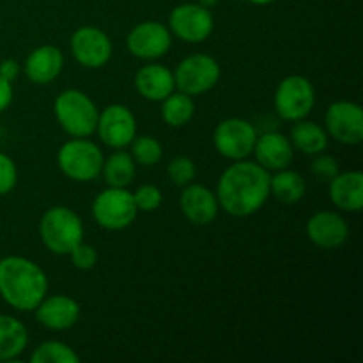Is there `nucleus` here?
I'll list each match as a JSON object with an SVG mask.
<instances>
[{
    "mask_svg": "<svg viewBox=\"0 0 363 363\" xmlns=\"http://www.w3.org/2000/svg\"><path fill=\"white\" fill-rule=\"evenodd\" d=\"M272 174L257 162L238 160L227 167L216 184L220 209L236 218L255 215L269 199Z\"/></svg>",
    "mask_w": 363,
    "mask_h": 363,
    "instance_id": "nucleus-1",
    "label": "nucleus"
},
{
    "mask_svg": "<svg viewBox=\"0 0 363 363\" xmlns=\"http://www.w3.org/2000/svg\"><path fill=\"white\" fill-rule=\"evenodd\" d=\"M48 293V277L21 255L0 259V298L18 312H32Z\"/></svg>",
    "mask_w": 363,
    "mask_h": 363,
    "instance_id": "nucleus-2",
    "label": "nucleus"
},
{
    "mask_svg": "<svg viewBox=\"0 0 363 363\" xmlns=\"http://www.w3.org/2000/svg\"><path fill=\"white\" fill-rule=\"evenodd\" d=\"M84 222L77 211L66 206L46 209L39 222V236L46 250L55 255H67L84 241Z\"/></svg>",
    "mask_w": 363,
    "mask_h": 363,
    "instance_id": "nucleus-3",
    "label": "nucleus"
},
{
    "mask_svg": "<svg viewBox=\"0 0 363 363\" xmlns=\"http://www.w3.org/2000/svg\"><path fill=\"white\" fill-rule=\"evenodd\" d=\"M59 126L69 137H91L98 126L99 110L94 99L80 89H66L53 101Z\"/></svg>",
    "mask_w": 363,
    "mask_h": 363,
    "instance_id": "nucleus-4",
    "label": "nucleus"
},
{
    "mask_svg": "<svg viewBox=\"0 0 363 363\" xmlns=\"http://www.w3.org/2000/svg\"><path fill=\"white\" fill-rule=\"evenodd\" d=\"M103 156L101 147L89 140V137H73L64 142L57 152V165L60 172L77 183H89L101 174Z\"/></svg>",
    "mask_w": 363,
    "mask_h": 363,
    "instance_id": "nucleus-5",
    "label": "nucleus"
},
{
    "mask_svg": "<svg viewBox=\"0 0 363 363\" xmlns=\"http://www.w3.org/2000/svg\"><path fill=\"white\" fill-rule=\"evenodd\" d=\"M138 215L133 194L128 188L108 186L92 201L94 222L105 230H124Z\"/></svg>",
    "mask_w": 363,
    "mask_h": 363,
    "instance_id": "nucleus-6",
    "label": "nucleus"
},
{
    "mask_svg": "<svg viewBox=\"0 0 363 363\" xmlns=\"http://www.w3.org/2000/svg\"><path fill=\"white\" fill-rule=\"evenodd\" d=\"M315 89L312 82L303 74H289L277 85L273 96V106L284 121L305 119L314 110Z\"/></svg>",
    "mask_w": 363,
    "mask_h": 363,
    "instance_id": "nucleus-7",
    "label": "nucleus"
},
{
    "mask_svg": "<svg viewBox=\"0 0 363 363\" xmlns=\"http://www.w3.org/2000/svg\"><path fill=\"white\" fill-rule=\"evenodd\" d=\"M220 64L215 57L208 53H191L184 57L174 69V82L177 91L195 96L211 91L220 80Z\"/></svg>",
    "mask_w": 363,
    "mask_h": 363,
    "instance_id": "nucleus-8",
    "label": "nucleus"
},
{
    "mask_svg": "<svg viewBox=\"0 0 363 363\" xmlns=\"http://www.w3.org/2000/svg\"><path fill=\"white\" fill-rule=\"evenodd\" d=\"M257 130L243 117H229L216 124L213 133V145L216 152L230 162L247 160L254 152Z\"/></svg>",
    "mask_w": 363,
    "mask_h": 363,
    "instance_id": "nucleus-9",
    "label": "nucleus"
},
{
    "mask_svg": "<svg viewBox=\"0 0 363 363\" xmlns=\"http://www.w3.org/2000/svg\"><path fill=\"white\" fill-rule=\"evenodd\" d=\"M169 30L181 41L199 45L213 34L215 18L211 9L201 6L199 2L179 4L169 14Z\"/></svg>",
    "mask_w": 363,
    "mask_h": 363,
    "instance_id": "nucleus-10",
    "label": "nucleus"
},
{
    "mask_svg": "<svg viewBox=\"0 0 363 363\" xmlns=\"http://www.w3.org/2000/svg\"><path fill=\"white\" fill-rule=\"evenodd\" d=\"M71 53L80 66L87 69H99L112 59L113 45L105 30L92 25L77 28L71 35Z\"/></svg>",
    "mask_w": 363,
    "mask_h": 363,
    "instance_id": "nucleus-11",
    "label": "nucleus"
},
{
    "mask_svg": "<svg viewBox=\"0 0 363 363\" xmlns=\"http://www.w3.org/2000/svg\"><path fill=\"white\" fill-rule=\"evenodd\" d=\"M328 137L344 145H358L363 140V110L358 103L340 99L332 103L325 113Z\"/></svg>",
    "mask_w": 363,
    "mask_h": 363,
    "instance_id": "nucleus-12",
    "label": "nucleus"
},
{
    "mask_svg": "<svg viewBox=\"0 0 363 363\" xmlns=\"http://www.w3.org/2000/svg\"><path fill=\"white\" fill-rule=\"evenodd\" d=\"M96 133L108 147L124 149L137 137V117L126 105L113 103L99 112Z\"/></svg>",
    "mask_w": 363,
    "mask_h": 363,
    "instance_id": "nucleus-13",
    "label": "nucleus"
},
{
    "mask_svg": "<svg viewBox=\"0 0 363 363\" xmlns=\"http://www.w3.org/2000/svg\"><path fill=\"white\" fill-rule=\"evenodd\" d=\"M126 46L128 52L137 59L156 60L169 53L172 46V32L162 21H142L126 35Z\"/></svg>",
    "mask_w": 363,
    "mask_h": 363,
    "instance_id": "nucleus-14",
    "label": "nucleus"
},
{
    "mask_svg": "<svg viewBox=\"0 0 363 363\" xmlns=\"http://www.w3.org/2000/svg\"><path fill=\"white\" fill-rule=\"evenodd\" d=\"M32 312L35 321L52 332H66L80 321V303L66 294H46Z\"/></svg>",
    "mask_w": 363,
    "mask_h": 363,
    "instance_id": "nucleus-15",
    "label": "nucleus"
},
{
    "mask_svg": "<svg viewBox=\"0 0 363 363\" xmlns=\"http://www.w3.org/2000/svg\"><path fill=\"white\" fill-rule=\"evenodd\" d=\"M305 233L311 243L321 250H337L350 240V225L335 211L314 213L305 225Z\"/></svg>",
    "mask_w": 363,
    "mask_h": 363,
    "instance_id": "nucleus-16",
    "label": "nucleus"
},
{
    "mask_svg": "<svg viewBox=\"0 0 363 363\" xmlns=\"http://www.w3.org/2000/svg\"><path fill=\"white\" fill-rule=\"evenodd\" d=\"M179 208L184 218L194 225H209L215 222L220 211L215 191L204 184L195 183L183 186L179 195Z\"/></svg>",
    "mask_w": 363,
    "mask_h": 363,
    "instance_id": "nucleus-17",
    "label": "nucleus"
},
{
    "mask_svg": "<svg viewBox=\"0 0 363 363\" xmlns=\"http://www.w3.org/2000/svg\"><path fill=\"white\" fill-rule=\"evenodd\" d=\"M255 162L264 167L268 172L287 169L294 160V147L289 137L279 131H268V133L257 135L254 152Z\"/></svg>",
    "mask_w": 363,
    "mask_h": 363,
    "instance_id": "nucleus-18",
    "label": "nucleus"
},
{
    "mask_svg": "<svg viewBox=\"0 0 363 363\" xmlns=\"http://www.w3.org/2000/svg\"><path fill=\"white\" fill-rule=\"evenodd\" d=\"M64 69V53L55 45H41L32 50L23 64V73L32 84L46 85L59 78Z\"/></svg>",
    "mask_w": 363,
    "mask_h": 363,
    "instance_id": "nucleus-19",
    "label": "nucleus"
},
{
    "mask_svg": "<svg viewBox=\"0 0 363 363\" xmlns=\"http://www.w3.org/2000/svg\"><path fill=\"white\" fill-rule=\"evenodd\" d=\"M135 89L147 101H163L176 91L174 71L163 64H145L135 74Z\"/></svg>",
    "mask_w": 363,
    "mask_h": 363,
    "instance_id": "nucleus-20",
    "label": "nucleus"
},
{
    "mask_svg": "<svg viewBox=\"0 0 363 363\" xmlns=\"http://www.w3.org/2000/svg\"><path fill=\"white\" fill-rule=\"evenodd\" d=\"M330 201L335 208L358 213L363 208V174L360 170L339 172L328 183Z\"/></svg>",
    "mask_w": 363,
    "mask_h": 363,
    "instance_id": "nucleus-21",
    "label": "nucleus"
},
{
    "mask_svg": "<svg viewBox=\"0 0 363 363\" xmlns=\"http://www.w3.org/2000/svg\"><path fill=\"white\" fill-rule=\"evenodd\" d=\"M289 140L293 144L294 151H300L308 156H315L328 147L330 137L321 124L308 121L305 117V119L294 121L293 128L289 131Z\"/></svg>",
    "mask_w": 363,
    "mask_h": 363,
    "instance_id": "nucleus-22",
    "label": "nucleus"
},
{
    "mask_svg": "<svg viewBox=\"0 0 363 363\" xmlns=\"http://www.w3.org/2000/svg\"><path fill=\"white\" fill-rule=\"evenodd\" d=\"M28 346V330L18 318L0 314V362L16 360Z\"/></svg>",
    "mask_w": 363,
    "mask_h": 363,
    "instance_id": "nucleus-23",
    "label": "nucleus"
},
{
    "mask_svg": "<svg viewBox=\"0 0 363 363\" xmlns=\"http://www.w3.org/2000/svg\"><path fill=\"white\" fill-rule=\"evenodd\" d=\"M307 194V181L296 170H291L289 167L282 170H277L269 177V197H275L282 204H296Z\"/></svg>",
    "mask_w": 363,
    "mask_h": 363,
    "instance_id": "nucleus-24",
    "label": "nucleus"
},
{
    "mask_svg": "<svg viewBox=\"0 0 363 363\" xmlns=\"http://www.w3.org/2000/svg\"><path fill=\"white\" fill-rule=\"evenodd\" d=\"M101 174L108 186L128 188L133 183L135 176H137V163L131 158L130 152L117 149L108 158H105Z\"/></svg>",
    "mask_w": 363,
    "mask_h": 363,
    "instance_id": "nucleus-25",
    "label": "nucleus"
},
{
    "mask_svg": "<svg viewBox=\"0 0 363 363\" xmlns=\"http://www.w3.org/2000/svg\"><path fill=\"white\" fill-rule=\"evenodd\" d=\"M162 103V119L170 128H183L194 119L195 103L190 94L174 91Z\"/></svg>",
    "mask_w": 363,
    "mask_h": 363,
    "instance_id": "nucleus-26",
    "label": "nucleus"
},
{
    "mask_svg": "<svg viewBox=\"0 0 363 363\" xmlns=\"http://www.w3.org/2000/svg\"><path fill=\"white\" fill-rule=\"evenodd\" d=\"M77 351L60 340H46L39 344L30 354V363H78Z\"/></svg>",
    "mask_w": 363,
    "mask_h": 363,
    "instance_id": "nucleus-27",
    "label": "nucleus"
},
{
    "mask_svg": "<svg viewBox=\"0 0 363 363\" xmlns=\"http://www.w3.org/2000/svg\"><path fill=\"white\" fill-rule=\"evenodd\" d=\"M131 158L135 160L137 165L142 167H155L162 162L163 158V145L158 138L151 135H142L135 137L131 142Z\"/></svg>",
    "mask_w": 363,
    "mask_h": 363,
    "instance_id": "nucleus-28",
    "label": "nucleus"
},
{
    "mask_svg": "<svg viewBox=\"0 0 363 363\" xmlns=\"http://www.w3.org/2000/svg\"><path fill=\"white\" fill-rule=\"evenodd\" d=\"M167 176H169L170 183L183 188L194 183L195 176H197V167L190 156H176L167 165Z\"/></svg>",
    "mask_w": 363,
    "mask_h": 363,
    "instance_id": "nucleus-29",
    "label": "nucleus"
},
{
    "mask_svg": "<svg viewBox=\"0 0 363 363\" xmlns=\"http://www.w3.org/2000/svg\"><path fill=\"white\" fill-rule=\"evenodd\" d=\"M131 194H133V201L137 204L138 211H156L163 202V194L156 184H142Z\"/></svg>",
    "mask_w": 363,
    "mask_h": 363,
    "instance_id": "nucleus-30",
    "label": "nucleus"
},
{
    "mask_svg": "<svg viewBox=\"0 0 363 363\" xmlns=\"http://www.w3.org/2000/svg\"><path fill=\"white\" fill-rule=\"evenodd\" d=\"M340 172V165H339V160L333 158L330 155H315L314 162L311 163V174L314 176L315 181L319 183H326L328 184L337 174Z\"/></svg>",
    "mask_w": 363,
    "mask_h": 363,
    "instance_id": "nucleus-31",
    "label": "nucleus"
},
{
    "mask_svg": "<svg viewBox=\"0 0 363 363\" xmlns=\"http://www.w3.org/2000/svg\"><path fill=\"white\" fill-rule=\"evenodd\" d=\"M18 183V167L6 152H0V197L11 194Z\"/></svg>",
    "mask_w": 363,
    "mask_h": 363,
    "instance_id": "nucleus-32",
    "label": "nucleus"
},
{
    "mask_svg": "<svg viewBox=\"0 0 363 363\" xmlns=\"http://www.w3.org/2000/svg\"><path fill=\"white\" fill-rule=\"evenodd\" d=\"M67 255L71 257L74 268L82 269V272L92 269L98 264V252H96V248L92 245L84 243V241H80Z\"/></svg>",
    "mask_w": 363,
    "mask_h": 363,
    "instance_id": "nucleus-33",
    "label": "nucleus"
},
{
    "mask_svg": "<svg viewBox=\"0 0 363 363\" xmlns=\"http://www.w3.org/2000/svg\"><path fill=\"white\" fill-rule=\"evenodd\" d=\"M20 73H21V66L18 60L4 59L2 62H0V77L6 78V80L11 82V84L20 77Z\"/></svg>",
    "mask_w": 363,
    "mask_h": 363,
    "instance_id": "nucleus-34",
    "label": "nucleus"
},
{
    "mask_svg": "<svg viewBox=\"0 0 363 363\" xmlns=\"http://www.w3.org/2000/svg\"><path fill=\"white\" fill-rule=\"evenodd\" d=\"M14 98V91H13V84L7 82L6 78L0 77V113L6 112L7 108L11 106Z\"/></svg>",
    "mask_w": 363,
    "mask_h": 363,
    "instance_id": "nucleus-35",
    "label": "nucleus"
},
{
    "mask_svg": "<svg viewBox=\"0 0 363 363\" xmlns=\"http://www.w3.org/2000/svg\"><path fill=\"white\" fill-rule=\"evenodd\" d=\"M218 2H220V0H199V4H201V6H204V7H208V9L215 7Z\"/></svg>",
    "mask_w": 363,
    "mask_h": 363,
    "instance_id": "nucleus-36",
    "label": "nucleus"
},
{
    "mask_svg": "<svg viewBox=\"0 0 363 363\" xmlns=\"http://www.w3.org/2000/svg\"><path fill=\"white\" fill-rule=\"evenodd\" d=\"M247 2L254 4V6H268V4L277 2V0H247Z\"/></svg>",
    "mask_w": 363,
    "mask_h": 363,
    "instance_id": "nucleus-37",
    "label": "nucleus"
}]
</instances>
